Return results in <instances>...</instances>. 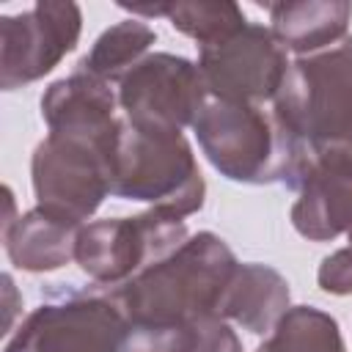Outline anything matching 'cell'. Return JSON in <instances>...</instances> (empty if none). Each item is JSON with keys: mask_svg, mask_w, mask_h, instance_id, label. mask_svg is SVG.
<instances>
[{"mask_svg": "<svg viewBox=\"0 0 352 352\" xmlns=\"http://www.w3.org/2000/svg\"><path fill=\"white\" fill-rule=\"evenodd\" d=\"M236 264L223 236L198 231L168 258L107 292L126 324H192L217 314Z\"/></svg>", "mask_w": 352, "mask_h": 352, "instance_id": "6da1fadb", "label": "cell"}, {"mask_svg": "<svg viewBox=\"0 0 352 352\" xmlns=\"http://www.w3.org/2000/svg\"><path fill=\"white\" fill-rule=\"evenodd\" d=\"M209 165L236 184L300 187L308 154L264 104L209 99L192 121Z\"/></svg>", "mask_w": 352, "mask_h": 352, "instance_id": "7a4b0ae2", "label": "cell"}, {"mask_svg": "<svg viewBox=\"0 0 352 352\" xmlns=\"http://www.w3.org/2000/svg\"><path fill=\"white\" fill-rule=\"evenodd\" d=\"M272 113L308 157L352 162V38L292 60Z\"/></svg>", "mask_w": 352, "mask_h": 352, "instance_id": "3957f363", "label": "cell"}, {"mask_svg": "<svg viewBox=\"0 0 352 352\" xmlns=\"http://www.w3.org/2000/svg\"><path fill=\"white\" fill-rule=\"evenodd\" d=\"M110 195L182 220L201 212L206 182L184 132L140 129L124 118L110 160Z\"/></svg>", "mask_w": 352, "mask_h": 352, "instance_id": "277c9868", "label": "cell"}, {"mask_svg": "<svg viewBox=\"0 0 352 352\" xmlns=\"http://www.w3.org/2000/svg\"><path fill=\"white\" fill-rule=\"evenodd\" d=\"M126 327L107 289L58 283L11 330L3 352H121Z\"/></svg>", "mask_w": 352, "mask_h": 352, "instance_id": "5b68a950", "label": "cell"}, {"mask_svg": "<svg viewBox=\"0 0 352 352\" xmlns=\"http://www.w3.org/2000/svg\"><path fill=\"white\" fill-rule=\"evenodd\" d=\"M187 239V223L160 209L135 217H104L80 228L74 261L94 286L116 289L146 267L168 258Z\"/></svg>", "mask_w": 352, "mask_h": 352, "instance_id": "8992f818", "label": "cell"}, {"mask_svg": "<svg viewBox=\"0 0 352 352\" xmlns=\"http://www.w3.org/2000/svg\"><path fill=\"white\" fill-rule=\"evenodd\" d=\"M110 160L102 146L47 135L30 157V182L36 206L85 226L110 195Z\"/></svg>", "mask_w": 352, "mask_h": 352, "instance_id": "52a82bcc", "label": "cell"}, {"mask_svg": "<svg viewBox=\"0 0 352 352\" xmlns=\"http://www.w3.org/2000/svg\"><path fill=\"white\" fill-rule=\"evenodd\" d=\"M121 116L140 129L182 132L209 102L195 60L173 52H148L118 82Z\"/></svg>", "mask_w": 352, "mask_h": 352, "instance_id": "ba28073f", "label": "cell"}, {"mask_svg": "<svg viewBox=\"0 0 352 352\" xmlns=\"http://www.w3.org/2000/svg\"><path fill=\"white\" fill-rule=\"evenodd\" d=\"M82 11L72 0H38L0 16V88L16 91L50 74L80 41Z\"/></svg>", "mask_w": 352, "mask_h": 352, "instance_id": "9c48e42d", "label": "cell"}, {"mask_svg": "<svg viewBox=\"0 0 352 352\" xmlns=\"http://www.w3.org/2000/svg\"><path fill=\"white\" fill-rule=\"evenodd\" d=\"M198 69L209 99L264 104L272 102L289 72V58L270 28L248 22L220 44L198 47Z\"/></svg>", "mask_w": 352, "mask_h": 352, "instance_id": "30bf717a", "label": "cell"}, {"mask_svg": "<svg viewBox=\"0 0 352 352\" xmlns=\"http://www.w3.org/2000/svg\"><path fill=\"white\" fill-rule=\"evenodd\" d=\"M38 107L50 135L85 140L113 154L124 121V116L118 113V91L113 85L74 72L50 82L41 94Z\"/></svg>", "mask_w": 352, "mask_h": 352, "instance_id": "8fae6325", "label": "cell"}, {"mask_svg": "<svg viewBox=\"0 0 352 352\" xmlns=\"http://www.w3.org/2000/svg\"><path fill=\"white\" fill-rule=\"evenodd\" d=\"M289 220L311 242H330L352 228V162L336 154L308 157Z\"/></svg>", "mask_w": 352, "mask_h": 352, "instance_id": "7c38bea8", "label": "cell"}, {"mask_svg": "<svg viewBox=\"0 0 352 352\" xmlns=\"http://www.w3.org/2000/svg\"><path fill=\"white\" fill-rule=\"evenodd\" d=\"M289 308L292 289L278 270L258 261H239L223 292L217 316L253 336H270Z\"/></svg>", "mask_w": 352, "mask_h": 352, "instance_id": "4fadbf2b", "label": "cell"}, {"mask_svg": "<svg viewBox=\"0 0 352 352\" xmlns=\"http://www.w3.org/2000/svg\"><path fill=\"white\" fill-rule=\"evenodd\" d=\"M270 30L297 58L322 52L346 38L352 3L346 0H283L270 3Z\"/></svg>", "mask_w": 352, "mask_h": 352, "instance_id": "5bb4252c", "label": "cell"}, {"mask_svg": "<svg viewBox=\"0 0 352 352\" xmlns=\"http://www.w3.org/2000/svg\"><path fill=\"white\" fill-rule=\"evenodd\" d=\"M77 223L55 217L38 206L19 214L8 231H3V245L8 261L22 272H52L74 261Z\"/></svg>", "mask_w": 352, "mask_h": 352, "instance_id": "9a60e30c", "label": "cell"}, {"mask_svg": "<svg viewBox=\"0 0 352 352\" xmlns=\"http://www.w3.org/2000/svg\"><path fill=\"white\" fill-rule=\"evenodd\" d=\"M157 41V30L143 19H121L102 30L91 44L88 55L80 58L77 72L91 74L107 85H118L151 50Z\"/></svg>", "mask_w": 352, "mask_h": 352, "instance_id": "2e32d148", "label": "cell"}, {"mask_svg": "<svg viewBox=\"0 0 352 352\" xmlns=\"http://www.w3.org/2000/svg\"><path fill=\"white\" fill-rule=\"evenodd\" d=\"M256 352H346L336 316L316 305H292Z\"/></svg>", "mask_w": 352, "mask_h": 352, "instance_id": "e0dca14e", "label": "cell"}, {"mask_svg": "<svg viewBox=\"0 0 352 352\" xmlns=\"http://www.w3.org/2000/svg\"><path fill=\"white\" fill-rule=\"evenodd\" d=\"M165 19L179 33L198 41V47L220 44L250 22L245 11L231 0H179L168 6Z\"/></svg>", "mask_w": 352, "mask_h": 352, "instance_id": "ac0fdd59", "label": "cell"}, {"mask_svg": "<svg viewBox=\"0 0 352 352\" xmlns=\"http://www.w3.org/2000/svg\"><path fill=\"white\" fill-rule=\"evenodd\" d=\"M121 352H195L192 324H129Z\"/></svg>", "mask_w": 352, "mask_h": 352, "instance_id": "d6986e66", "label": "cell"}, {"mask_svg": "<svg viewBox=\"0 0 352 352\" xmlns=\"http://www.w3.org/2000/svg\"><path fill=\"white\" fill-rule=\"evenodd\" d=\"M316 283L324 294H336V297L352 294V245L338 248L322 258L316 270Z\"/></svg>", "mask_w": 352, "mask_h": 352, "instance_id": "ffe728a7", "label": "cell"}, {"mask_svg": "<svg viewBox=\"0 0 352 352\" xmlns=\"http://www.w3.org/2000/svg\"><path fill=\"white\" fill-rule=\"evenodd\" d=\"M195 327V352H242V341L234 333V327L217 316H201L192 322Z\"/></svg>", "mask_w": 352, "mask_h": 352, "instance_id": "44dd1931", "label": "cell"}, {"mask_svg": "<svg viewBox=\"0 0 352 352\" xmlns=\"http://www.w3.org/2000/svg\"><path fill=\"white\" fill-rule=\"evenodd\" d=\"M168 0H154V3H118V8L121 11H126V14H132L135 19H143V22H148V19H154V16H168Z\"/></svg>", "mask_w": 352, "mask_h": 352, "instance_id": "7402d4cb", "label": "cell"}, {"mask_svg": "<svg viewBox=\"0 0 352 352\" xmlns=\"http://www.w3.org/2000/svg\"><path fill=\"white\" fill-rule=\"evenodd\" d=\"M3 289H6V333H11V322H14V294H16V289H14V280H11V275L6 272L3 275Z\"/></svg>", "mask_w": 352, "mask_h": 352, "instance_id": "603a6c76", "label": "cell"}, {"mask_svg": "<svg viewBox=\"0 0 352 352\" xmlns=\"http://www.w3.org/2000/svg\"><path fill=\"white\" fill-rule=\"evenodd\" d=\"M6 192V217H3V231H8L11 226H14V192H11V187H6L3 190Z\"/></svg>", "mask_w": 352, "mask_h": 352, "instance_id": "cb8c5ba5", "label": "cell"}, {"mask_svg": "<svg viewBox=\"0 0 352 352\" xmlns=\"http://www.w3.org/2000/svg\"><path fill=\"white\" fill-rule=\"evenodd\" d=\"M346 236H349V245H352V228H349V231H346Z\"/></svg>", "mask_w": 352, "mask_h": 352, "instance_id": "d4e9b609", "label": "cell"}]
</instances>
